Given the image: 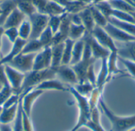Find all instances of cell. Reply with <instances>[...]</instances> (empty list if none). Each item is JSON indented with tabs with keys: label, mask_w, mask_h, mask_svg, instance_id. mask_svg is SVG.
Here are the masks:
<instances>
[{
	"label": "cell",
	"mask_w": 135,
	"mask_h": 131,
	"mask_svg": "<svg viewBox=\"0 0 135 131\" xmlns=\"http://www.w3.org/2000/svg\"><path fill=\"white\" fill-rule=\"evenodd\" d=\"M74 89H76V91L78 93H80L82 96H85V95H89L91 92H93V86L90 83L84 82V83H81L80 85H78Z\"/></svg>",
	"instance_id": "36"
},
{
	"label": "cell",
	"mask_w": 135,
	"mask_h": 131,
	"mask_svg": "<svg viewBox=\"0 0 135 131\" xmlns=\"http://www.w3.org/2000/svg\"><path fill=\"white\" fill-rule=\"evenodd\" d=\"M80 1L82 2H84L86 5H89L90 3H93V0H80Z\"/></svg>",
	"instance_id": "44"
},
{
	"label": "cell",
	"mask_w": 135,
	"mask_h": 131,
	"mask_svg": "<svg viewBox=\"0 0 135 131\" xmlns=\"http://www.w3.org/2000/svg\"><path fill=\"white\" fill-rule=\"evenodd\" d=\"M85 33V28L83 25H75L70 23L68 37L73 40L81 38Z\"/></svg>",
	"instance_id": "28"
},
{
	"label": "cell",
	"mask_w": 135,
	"mask_h": 131,
	"mask_svg": "<svg viewBox=\"0 0 135 131\" xmlns=\"http://www.w3.org/2000/svg\"><path fill=\"white\" fill-rule=\"evenodd\" d=\"M108 2L112 6L113 9L131 13V12H135V7L133 6L131 3H129L126 0H109Z\"/></svg>",
	"instance_id": "23"
},
{
	"label": "cell",
	"mask_w": 135,
	"mask_h": 131,
	"mask_svg": "<svg viewBox=\"0 0 135 131\" xmlns=\"http://www.w3.org/2000/svg\"><path fill=\"white\" fill-rule=\"evenodd\" d=\"M119 59L125 65V66L127 67V69L128 70V71L130 72V74H131V76L134 77L135 78V62H133L131 60H128V59H123L121 57H119Z\"/></svg>",
	"instance_id": "39"
},
{
	"label": "cell",
	"mask_w": 135,
	"mask_h": 131,
	"mask_svg": "<svg viewBox=\"0 0 135 131\" xmlns=\"http://www.w3.org/2000/svg\"><path fill=\"white\" fill-rule=\"evenodd\" d=\"M9 84L6 77L5 76L4 70H3V66L1 65L0 66V90L6 85Z\"/></svg>",
	"instance_id": "41"
},
{
	"label": "cell",
	"mask_w": 135,
	"mask_h": 131,
	"mask_svg": "<svg viewBox=\"0 0 135 131\" xmlns=\"http://www.w3.org/2000/svg\"><path fill=\"white\" fill-rule=\"evenodd\" d=\"M36 89H40V90H44V89H58V90H62V91H66L67 89H66V87L59 81H44L43 82H41L40 85H37V87L36 88Z\"/></svg>",
	"instance_id": "27"
},
{
	"label": "cell",
	"mask_w": 135,
	"mask_h": 131,
	"mask_svg": "<svg viewBox=\"0 0 135 131\" xmlns=\"http://www.w3.org/2000/svg\"><path fill=\"white\" fill-rule=\"evenodd\" d=\"M32 2L38 13H44L47 0H32Z\"/></svg>",
	"instance_id": "40"
},
{
	"label": "cell",
	"mask_w": 135,
	"mask_h": 131,
	"mask_svg": "<svg viewBox=\"0 0 135 131\" xmlns=\"http://www.w3.org/2000/svg\"><path fill=\"white\" fill-rule=\"evenodd\" d=\"M104 29L108 33V35L114 40L119 41V42H130V41H134L135 36H132L119 28L115 27V25H112L111 23H108L106 26L104 28Z\"/></svg>",
	"instance_id": "10"
},
{
	"label": "cell",
	"mask_w": 135,
	"mask_h": 131,
	"mask_svg": "<svg viewBox=\"0 0 135 131\" xmlns=\"http://www.w3.org/2000/svg\"><path fill=\"white\" fill-rule=\"evenodd\" d=\"M103 1H109V0H93V5H95L100 2H103Z\"/></svg>",
	"instance_id": "46"
},
{
	"label": "cell",
	"mask_w": 135,
	"mask_h": 131,
	"mask_svg": "<svg viewBox=\"0 0 135 131\" xmlns=\"http://www.w3.org/2000/svg\"><path fill=\"white\" fill-rule=\"evenodd\" d=\"M89 8L90 9L91 13H92L93 20L95 21V24L97 25H98V26L104 28L106 26V25L108 23L107 17L98 9V8L95 5H93V6H89Z\"/></svg>",
	"instance_id": "24"
},
{
	"label": "cell",
	"mask_w": 135,
	"mask_h": 131,
	"mask_svg": "<svg viewBox=\"0 0 135 131\" xmlns=\"http://www.w3.org/2000/svg\"><path fill=\"white\" fill-rule=\"evenodd\" d=\"M3 33H4V28L2 26H0V46H1V37Z\"/></svg>",
	"instance_id": "45"
},
{
	"label": "cell",
	"mask_w": 135,
	"mask_h": 131,
	"mask_svg": "<svg viewBox=\"0 0 135 131\" xmlns=\"http://www.w3.org/2000/svg\"><path fill=\"white\" fill-rule=\"evenodd\" d=\"M49 1H54V2H58L59 4H60V5H62V6L65 7L70 0H49Z\"/></svg>",
	"instance_id": "43"
},
{
	"label": "cell",
	"mask_w": 135,
	"mask_h": 131,
	"mask_svg": "<svg viewBox=\"0 0 135 131\" xmlns=\"http://www.w3.org/2000/svg\"><path fill=\"white\" fill-rule=\"evenodd\" d=\"M56 74L62 81L68 83L76 84L78 81L74 70L68 67L66 65H62L56 67Z\"/></svg>",
	"instance_id": "12"
},
{
	"label": "cell",
	"mask_w": 135,
	"mask_h": 131,
	"mask_svg": "<svg viewBox=\"0 0 135 131\" xmlns=\"http://www.w3.org/2000/svg\"><path fill=\"white\" fill-rule=\"evenodd\" d=\"M99 104L103 112L112 123V128L111 131H129L135 127V115L127 117H120L116 115L106 105L101 97L99 100Z\"/></svg>",
	"instance_id": "1"
},
{
	"label": "cell",
	"mask_w": 135,
	"mask_h": 131,
	"mask_svg": "<svg viewBox=\"0 0 135 131\" xmlns=\"http://www.w3.org/2000/svg\"><path fill=\"white\" fill-rule=\"evenodd\" d=\"M64 46L65 43L63 42L53 46L51 49V67L55 68L59 66L62 61Z\"/></svg>",
	"instance_id": "21"
},
{
	"label": "cell",
	"mask_w": 135,
	"mask_h": 131,
	"mask_svg": "<svg viewBox=\"0 0 135 131\" xmlns=\"http://www.w3.org/2000/svg\"><path fill=\"white\" fill-rule=\"evenodd\" d=\"M5 71L11 84L13 93H14V94L20 95L19 92H20V89L22 85L25 76L22 74H21V72L12 68L9 66H6Z\"/></svg>",
	"instance_id": "9"
},
{
	"label": "cell",
	"mask_w": 135,
	"mask_h": 131,
	"mask_svg": "<svg viewBox=\"0 0 135 131\" xmlns=\"http://www.w3.org/2000/svg\"><path fill=\"white\" fill-rule=\"evenodd\" d=\"M0 131H13L10 126L8 124H4L0 123Z\"/></svg>",
	"instance_id": "42"
},
{
	"label": "cell",
	"mask_w": 135,
	"mask_h": 131,
	"mask_svg": "<svg viewBox=\"0 0 135 131\" xmlns=\"http://www.w3.org/2000/svg\"><path fill=\"white\" fill-rule=\"evenodd\" d=\"M13 92L12 87L9 85V84L5 85L0 91V106L2 105L8 98L11 96V93Z\"/></svg>",
	"instance_id": "37"
},
{
	"label": "cell",
	"mask_w": 135,
	"mask_h": 131,
	"mask_svg": "<svg viewBox=\"0 0 135 131\" xmlns=\"http://www.w3.org/2000/svg\"><path fill=\"white\" fill-rule=\"evenodd\" d=\"M26 43H27L26 40H23V39H21V38H20V37L18 36L17 39L15 40L14 44H13V49L11 50V51L9 52V54L7 56H6L5 58H3V59L0 61V66L2 65V64L8 63V62H9V61H11L14 57H16L17 55H19V54L21 52V51H22L24 46L26 44Z\"/></svg>",
	"instance_id": "16"
},
{
	"label": "cell",
	"mask_w": 135,
	"mask_h": 131,
	"mask_svg": "<svg viewBox=\"0 0 135 131\" xmlns=\"http://www.w3.org/2000/svg\"><path fill=\"white\" fill-rule=\"evenodd\" d=\"M117 48V55L119 57L135 62V40L124 42L122 47Z\"/></svg>",
	"instance_id": "13"
},
{
	"label": "cell",
	"mask_w": 135,
	"mask_h": 131,
	"mask_svg": "<svg viewBox=\"0 0 135 131\" xmlns=\"http://www.w3.org/2000/svg\"><path fill=\"white\" fill-rule=\"evenodd\" d=\"M42 93H43V90L36 89L32 92L28 93L27 95L24 97L23 101H22V109L28 117L30 115V110H31V107L33 103V100H36V98L38 97Z\"/></svg>",
	"instance_id": "18"
},
{
	"label": "cell",
	"mask_w": 135,
	"mask_h": 131,
	"mask_svg": "<svg viewBox=\"0 0 135 131\" xmlns=\"http://www.w3.org/2000/svg\"><path fill=\"white\" fill-rule=\"evenodd\" d=\"M74 44V40L70 38H67L65 40V46H64L62 61H61L62 65H67L70 62V60L72 58V50H73Z\"/></svg>",
	"instance_id": "22"
},
{
	"label": "cell",
	"mask_w": 135,
	"mask_h": 131,
	"mask_svg": "<svg viewBox=\"0 0 135 131\" xmlns=\"http://www.w3.org/2000/svg\"><path fill=\"white\" fill-rule=\"evenodd\" d=\"M53 32L51 29V28L49 26H47L44 31L40 34V42L41 43V44L43 45L44 47H49L50 44L52 43V39H53Z\"/></svg>",
	"instance_id": "31"
},
{
	"label": "cell",
	"mask_w": 135,
	"mask_h": 131,
	"mask_svg": "<svg viewBox=\"0 0 135 131\" xmlns=\"http://www.w3.org/2000/svg\"><path fill=\"white\" fill-rule=\"evenodd\" d=\"M83 40H85V41L89 43L90 48H91L92 55L95 59H102L104 58H108L110 55L111 51L108 49L104 47L101 44H100L92 34L85 32Z\"/></svg>",
	"instance_id": "7"
},
{
	"label": "cell",
	"mask_w": 135,
	"mask_h": 131,
	"mask_svg": "<svg viewBox=\"0 0 135 131\" xmlns=\"http://www.w3.org/2000/svg\"><path fill=\"white\" fill-rule=\"evenodd\" d=\"M56 74V67H51V69H44L40 70H32L29 71L24 77L22 85L20 89L19 94H21L24 90L32 88L35 85L41 83L44 81L52 79Z\"/></svg>",
	"instance_id": "2"
},
{
	"label": "cell",
	"mask_w": 135,
	"mask_h": 131,
	"mask_svg": "<svg viewBox=\"0 0 135 131\" xmlns=\"http://www.w3.org/2000/svg\"><path fill=\"white\" fill-rule=\"evenodd\" d=\"M108 21L111 23L112 25H115V27L119 28V29L135 36V24L119 20L112 16L108 18Z\"/></svg>",
	"instance_id": "17"
},
{
	"label": "cell",
	"mask_w": 135,
	"mask_h": 131,
	"mask_svg": "<svg viewBox=\"0 0 135 131\" xmlns=\"http://www.w3.org/2000/svg\"><path fill=\"white\" fill-rule=\"evenodd\" d=\"M66 13L62 14V15H59V16H51L49 21H48V26L51 28L53 34L56 33L60 27L61 22L62 21L63 17L65 16Z\"/></svg>",
	"instance_id": "34"
},
{
	"label": "cell",
	"mask_w": 135,
	"mask_h": 131,
	"mask_svg": "<svg viewBox=\"0 0 135 131\" xmlns=\"http://www.w3.org/2000/svg\"><path fill=\"white\" fill-rule=\"evenodd\" d=\"M25 95L21 94L19 96L18 100V106H17V113L16 116V120L13 127V131H25L23 129V123H22V99Z\"/></svg>",
	"instance_id": "30"
},
{
	"label": "cell",
	"mask_w": 135,
	"mask_h": 131,
	"mask_svg": "<svg viewBox=\"0 0 135 131\" xmlns=\"http://www.w3.org/2000/svg\"><path fill=\"white\" fill-rule=\"evenodd\" d=\"M0 13H1V9H0Z\"/></svg>",
	"instance_id": "49"
},
{
	"label": "cell",
	"mask_w": 135,
	"mask_h": 131,
	"mask_svg": "<svg viewBox=\"0 0 135 131\" xmlns=\"http://www.w3.org/2000/svg\"><path fill=\"white\" fill-rule=\"evenodd\" d=\"M43 45L40 42L38 39H34V40H29L28 43H26V44L24 46L21 54H29V53H34L37 51H40L43 48Z\"/></svg>",
	"instance_id": "29"
},
{
	"label": "cell",
	"mask_w": 135,
	"mask_h": 131,
	"mask_svg": "<svg viewBox=\"0 0 135 131\" xmlns=\"http://www.w3.org/2000/svg\"><path fill=\"white\" fill-rule=\"evenodd\" d=\"M111 16L114 17L119 20H121V21H127V22L135 24L134 18L130 13H127V12L120 11V10H118L115 9H112Z\"/></svg>",
	"instance_id": "32"
},
{
	"label": "cell",
	"mask_w": 135,
	"mask_h": 131,
	"mask_svg": "<svg viewBox=\"0 0 135 131\" xmlns=\"http://www.w3.org/2000/svg\"><path fill=\"white\" fill-rule=\"evenodd\" d=\"M36 53L21 54L20 53L9 61V66L21 73H26L32 70Z\"/></svg>",
	"instance_id": "5"
},
{
	"label": "cell",
	"mask_w": 135,
	"mask_h": 131,
	"mask_svg": "<svg viewBox=\"0 0 135 131\" xmlns=\"http://www.w3.org/2000/svg\"><path fill=\"white\" fill-rule=\"evenodd\" d=\"M6 36H7V37L9 38V40L14 43L15 40L17 39L18 37V29L17 28H4V33Z\"/></svg>",
	"instance_id": "38"
},
{
	"label": "cell",
	"mask_w": 135,
	"mask_h": 131,
	"mask_svg": "<svg viewBox=\"0 0 135 131\" xmlns=\"http://www.w3.org/2000/svg\"><path fill=\"white\" fill-rule=\"evenodd\" d=\"M2 108L0 106V115H1V113H2Z\"/></svg>",
	"instance_id": "47"
},
{
	"label": "cell",
	"mask_w": 135,
	"mask_h": 131,
	"mask_svg": "<svg viewBox=\"0 0 135 131\" xmlns=\"http://www.w3.org/2000/svg\"><path fill=\"white\" fill-rule=\"evenodd\" d=\"M28 18L31 24V34L29 36V40L38 39L40 34L48 26L50 16L36 12L29 16Z\"/></svg>",
	"instance_id": "4"
},
{
	"label": "cell",
	"mask_w": 135,
	"mask_h": 131,
	"mask_svg": "<svg viewBox=\"0 0 135 131\" xmlns=\"http://www.w3.org/2000/svg\"><path fill=\"white\" fill-rule=\"evenodd\" d=\"M25 15L19 9L16 7L8 16L2 27L4 28H18L20 25L23 22V21H25Z\"/></svg>",
	"instance_id": "11"
},
{
	"label": "cell",
	"mask_w": 135,
	"mask_h": 131,
	"mask_svg": "<svg viewBox=\"0 0 135 131\" xmlns=\"http://www.w3.org/2000/svg\"><path fill=\"white\" fill-rule=\"evenodd\" d=\"M18 36L23 40H27L29 38L31 34V24L28 21H23V22L17 28Z\"/></svg>",
	"instance_id": "33"
},
{
	"label": "cell",
	"mask_w": 135,
	"mask_h": 131,
	"mask_svg": "<svg viewBox=\"0 0 135 131\" xmlns=\"http://www.w3.org/2000/svg\"><path fill=\"white\" fill-rule=\"evenodd\" d=\"M17 7L15 0H3L0 2V26H3L10 13Z\"/></svg>",
	"instance_id": "14"
},
{
	"label": "cell",
	"mask_w": 135,
	"mask_h": 131,
	"mask_svg": "<svg viewBox=\"0 0 135 131\" xmlns=\"http://www.w3.org/2000/svg\"><path fill=\"white\" fill-rule=\"evenodd\" d=\"M66 13V9L62 5L59 4L58 2H55L54 1H49L47 0L44 14H47L48 16H59L62 15L63 13Z\"/></svg>",
	"instance_id": "19"
},
{
	"label": "cell",
	"mask_w": 135,
	"mask_h": 131,
	"mask_svg": "<svg viewBox=\"0 0 135 131\" xmlns=\"http://www.w3.org/2000/svg\"><path fill=\"white\" fill-rule=\"evenodd\" d=\"M108 58L102 59V66H101V70L98 75L97 81H96V84L98 87V90L101 91L103 85L105 83L106 78L108 76Z\"/></svg>",
	"instance_id": "25"
},
{
	"label": "cell",
	"mask_w": 135,
	"mask_h": 131,
	"mask_svg": "<svg viewBox=\"0 0 135 131\" xmlns=\"http://www.w3.org/2000/svg\"><path fill=\"white\" fill-rule=\"evenodd\" d=\"M95 6L98 8V9L107 17V19L111 17V13H112V7L110 5V3L108 2V1H103V2H100L97 4H95Z\"/></svg>",
	"instance_id": "35"
},
{
	"label": "cell",
	"mask_w": 135,
	"mask_h": 131,
	"mask_svg": "<svg viewBox=\"0 0 135 131\" xmlns=\"http://www.w3.org/2000/svg\"><path fill=\"white\" fill-rule=\"evenodd\" d=\"M84 47H85L84 40H81L74 43L72 50V58L70 62L71 65H75L81 61L84 52Z\"/></svg>",
	"instance_id": "20"
},
{
	"label": "cell",
	"mask_w": 135,
	"mask_h": 131,
	"mask_svg": "<svg viewBox=\"0 0 135 131\" xmlns=\"http://www.w3.org/2000/svg\"><path fill=\"white\" fill-rule=\"evenodd\" d=\"M51 65V49L49 47H44V50L36 55L32 70H40L47 69Z\"/></svg>",
	"instance_id": "8"
},
{
	"label": "cell",
	"mask_w": 135,
	"mask_h": 131,
	"mask_svg": "<svg viewBox=\"0 0 135 131\" xmlns=\"http://www.w3.org/2000/svg\"><path fill=\"white\" fill-rule=\"evenodd\" d=\"M69 90L73 93V95L75 96V98L78 100V106L80 108V117L78 124L76 127L71 131H76L78 128H80L82 126H85L86 123L90 120L91 119V108H90V104L89 102L88 101L87 98L85 96L81 95L78 93L76 89L73 87H70Z\"/></svg>",
	"instance_id": "3"
},
{
	"label": "cell",
	"mask_w": 135,
	"mask_h": 131,
	"mask_svg": "<svg viewBox=\"0 0 135 131\" xmlns=\"http://www.w3.org/2000/svg\"><path fill=\"white\" fill-rule=\"evenodd\" d=\"M92 35L104 47L108 49L111 52H117L118 48L115 44L113 39L104 29V28L96 25L92 32Z\"/></svg>",
	"instance_id": "6"
},
{
	"label": "cell",
	"mask_w": 135,
	"mask_h": 131,
	"mask_svg": "<svg viewBox=\"0 0 135 131\" xmlns=\"http://www.w3.org/2000/svg\"><path fill=\"white\" fill-rule=\"evenodd\" d=\"M2 1H3V0H0V2H2Z\"/></svg>",
	"instance_id": "48"
},
{
	"label": "cell",
	"mask_w": 135,
	"mask_h": 131,
	"mask_svg": "<svg viewBox=\"0 0 135 131\" xmlns=\"http://www.w3.org/2000/svg\"><path fill=\"white\" fill-rule=\"evenodd\" d=\"M17 105H18V102L7 109L2 108V111L0 115V123H1L7 124L13 119L15 114H16Z\"/></svg>",
	"instance_id": "26"
},
{
	"label": "cell",
	"mask_w": 135,
	"mask_h": 131,
	"mask_svg": "<svg viewBox=\"0 0 135 131\" xmlns=\"http://www.w3.org/2000/svg\"><path fill=\"white\" fill-rule=\"evenodd\" d=\"M79 17H81V23L85 28V32L88 33L92 34V32L96 25L95 21L93 20L92 13L89 9V8H85L81 12L78 13Z\"/></svg>",
	"instance_id": "15"
}]
</instances>
